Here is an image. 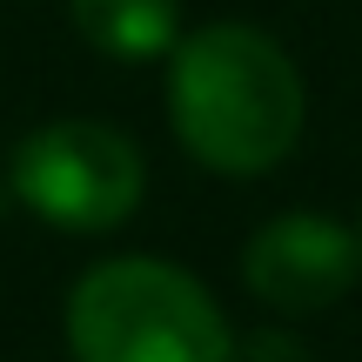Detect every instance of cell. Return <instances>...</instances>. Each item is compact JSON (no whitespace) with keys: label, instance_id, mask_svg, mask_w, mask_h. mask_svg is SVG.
<instances>
[{"label":"cell","instance_id":"277c9868","mask_svg":"<svg viewBox=\"0 0 362 362\" xmlns=\"http://www.w3.org/2000/svg\"><path fill=\"white\" fill-rule=\"evenodd\" d=\"M356 275H362V242L315 208L275 215L269 228H255V242L242 255V282L282 315H315L329 302H342L356 288Z\"/></svg>","mask_w":362,"mask_h":362},{"label":"cell","instance_id":"3957f363","mask_svg":"<svg viewBox=\"0 0 362 362\" xmlns=\"http://www.w3.org/2000/svg\"><path fill=\"white\" fill-rule=\"evenodd\" d=\"M13 194L67 235L121 228L141 208V148L107 121H47L13 155Z\"/></svg>","mask_w":362,"mask_h":362},{"label":"cell","instance_id":"5b68a950","mask_svg":"<svg viewBox=\"0 0 362 362\" xmlns=\"http://www.w3.org/2000/svg\"><path fill=\"white\" fill-rule=\"evenodd\" d=\"M81 40L101 47L107 61H155L181 40V7L175 0H67Z\"/></svg>","mask_w":362,"mask_h":362},{"label":"cell","instance_id":"8992f818","mask_svg":"<svg viewBox=\"0 0 362 362\" xmlns=\"http://www.w3.org/2000/svg\"><path fill=\"white\" fill-rule=\"evenodd\" d=\"M242 362H309V349H302L288 329H262V336L242 349Z\"/></svg>","mask_w":362,"mask_h":362},{"label":"cell","instance_id":"7a4b0ae2","mask_svg":"<svg viewBox=\"0 0 362 362\" xmlns=\"http://www.w3.org/2000/svg\"><path fill=\"white\" fill-rule=\"evenodd\" d=\"M67 349L74 362H235V336L194 275L155 255H121L74 282Z\"/></svg>","mask_w":362,"mask_h":362},{"label":"cell","instance_id":"6da1fadb","mask_svg":"<svg viewBox=\"0 0 362 362\" xmlns=\"http://www.w3.org/2000/svg\"><path fill=\"white\" fill-rule=\"evenodd\" d=\"M168 121L202 168L269 175L302 134V74L262 27H194L168 47Z\"/></svg>","mask_w":362,"mask_h":362},{"label":"cell","instance_id":"52a82bcc","mask_svg":"<svg viewBox=\"0 0 362 362\" xmlns=\"http://www.w3.org/2000/svg\"><path fill=\"white\" fill-rule=\"evenodd\" d=\"M356 242H362V235H356Z\"/></svg>","mask_w":362,"mask_h":362}]
</instances>
